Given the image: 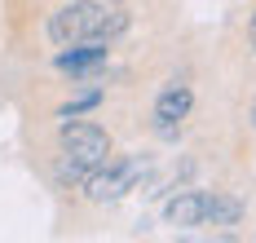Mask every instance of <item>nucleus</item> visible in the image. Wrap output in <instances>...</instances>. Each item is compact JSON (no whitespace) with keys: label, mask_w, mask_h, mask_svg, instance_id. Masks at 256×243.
<instances>
[{"label":"nucleus","mask_w":256,"mask_h":243,"mask_svg":"<svg viewBox=\"0 0 256 243\" xmlns=\"http://www.w3.org/2000/svg\"><path fill=\"white\" fill-rule=\"evenodd\" d=\"M98 102H102V93H98V88H88V93H80V98H71V102L62 106V115H80V110L98 106Z\"/></svg>","instance_id":"nucleus-8"},{"label":"nucleus","mask_w":256,"mask_h":243,"mask_svg":"<svg viewBox=\"0 0 256 243\" xmlns=\"http://www.w3.org/2000/svg\"><path fill=\"white\" fill-rule=\"evenodd\" d=\"M248 36H252V49H256V14H252V31H248Z\"/></svg>","instance_id":"nucleus-9"},{"label":"nucleus","mask_w":256,"mask_h":243,"mask_svg":"<svg viewBox=\"0 0 256 243\" xmlns=\"http://www.w3.org/2000/svg\"><path fill=\"white\" fill-rule=\"evenodd\" d=\"M204 221H212V226H234L238 221V204L226 199V194H204Z\"/></svg>","instance_id":"nucleus-7"},{"label":"nucleus","mask_w":256,"mask_h":243,"mask_svg":"<svg viewBox=\"0 0 256 243\" xmlns=\"http://www.w3.org/2000/svg\"><path fill=\"white\" fill-rule=\"evenodd\" d=\"M142 172H146V160H142V155H120V160L98 164V168L88 172L84 190H88L93 204H115V199H124L128 190H132V182H137Z\"/></svg>","instance_id":"nucleus-3"},{"label":"nucleus","mask_w":256,"mask_h":243,"mask_svg":"<svg viewBox=\"0 0 256 243\" xmlns=\"http://www.w3.org/2000/svg\"><path fill=\"white\" fill-rule=\"evenodd\" d=\"M164 216H168V226H177V230L204 226V190H186V194H177V199L164 208Z\"/></svg>","instance_id":"nucleus-4"},{"label":"nucleus","mask_w":256,"mask_h":243,"mask_svg":"<svg viewBox=\"0 0 256 243\" xmlns=\"http://www.w3.org/2000/svg\"><path fill=\"white\" fill-rule=\"evenodd\" d=\"M252 120H256V106H252Z\"/></svg>","instance_id":"nucleus-10"},{"label":"nucleus","mask_w":256,"mask_h":243,"mask_svg":"<svg viewBox=\"0 0 256 243\" xmlns=\"http://www.w3.org/2000/svg\"><path fill=\"white\" fill-rule=\"evenodd\" d=\"M58 142H62V155H66V164H71V177L93 172L98 164L110 160V133L98 128V124H66Z\"/></svg>","instance_id":"nucleus-2"},{"label":"nucleus","mask_w":256,"mask_h":243,"mask_svg":"<svg viewBox=\"0 0 256 243\" xmlns=\"http://www.w3.org/2000/svg\"><path fill=\"white\" fill-rule=\"evenodd\" d=\"M102 62H106V40H80L71 54L58 58V66H62V71H71V76H84V71L102 66Z\"/></svg>","instance_id":"nucleus-5"},{"label":"nucleus","mask_w":256,"mask_h":243,"mask_svg":"<svg viewBox=\"0 0 256 243\" xmlns=\"http://www.w3.org/2000/svg\"><path fill=\"white\" fill-rule=\"evenodd\" d=\"M190 102H194V98H190V88H186V84H172V88H164V93H159V102H154V120H159L164 128H172L177 120L190 115Z\"/></svg>","instance_id":"nucleus-6"},{"label":"nucleus","mask_w":256,"mask_h":243,"mask_svg":"<svg viewBox=\"0 0 256 243\" xmlns=\"http://www.w3.org/2000/svg\"><path fill=\"white\" fill-rule=\"evenodd\" d=\"M124 27L120 14H110L106 4H93V0H66L58 14L49 18V36L58 44H80V40H106L110 31Z\"/></svg>","instance_id":"nucleus-1"}]
</instances>
